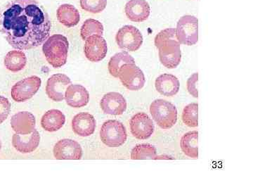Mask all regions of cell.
Returning <instances> with one entry per match:
<instances>
[{
  "mask_svg": "<svg viewBox=\"0 0 253 190\" xmlns=\"http://www.w3.org/2000/svg\"><path fill=\"white\" fill-rule=\"evenodd\" d=\"M64 99L71 107H83L89 103V92L81 85H70L65 93Z\"/></svg>",
  "mask_w": 253,
  "mask_h": 190,
  "instance_id": "cell-18",
  "label": "cell"
},
{
  "mask_svg": "<svg viewBox=\"0 0 253 190\" xmlns=\"http://www.w3.org/2000/svg\"><path fill=\"white\" fill-rule=\"evenodd\" d=\"M125 11L130 21L141 23L149 17L151 8L145 0H129L126 5Z\"/></svg>",
  "mask_w": 253,
  "mask_h": 190,
  "instance_id": "cell-16",
  "label": "cell"
},
{
  "mask_svg": "<svg viewBox=\"0 0 253 190\" xmlns=\"http://www.w3.org/2000/svg\"><path fill=\"white\" fill-rule=\"evenodd\" d=\"M182 121L186 126L196 128L199 126V104L192 103L184 107L182 112Z\"/></svg>",
  "mask_w": 253,
  "mask_h": 190,
  "instance_id": "cell-28",
  "label": "cell"
},
{
  "mask_svg": "<svg viewBox=\"0 0 253 190\" xmlns=\"http://www.w3.org/2000/svg\"><path fill=\"white\" fill-rule=\"evenodd\" d=\"M118 78L126 89L137 91L143 88L146 83L144 73L135 64H125L120 69Z\"/></svg>",
  "mask_w": 253,
  "mask_h": 190,
  "instance_id": "cell-8",
  "label": "cell"
},
{
  "mask_svg": "<svg viewBox=\"0 0 253 190\" xmlns=\"http://www.w3.org/2000/svg\"><path fill=\"white\" fill-rule=\"evenodd\" d=\"M116 41L121 49L127 51H135L142 46V34L133 26H125L118 31Z\"/></svg>",
  "mask_w": 253,
  "mask_h": 190,
  "instance_id": "cell-6",
  "label": "cell"
},
{
  "mask_svg": "<svg viewBox=\"0 0 253 190\" xmlns=\"http://www.w3.org/2000/svg\"><path fill=\"white\" fill-rule=\"evenodd\" d=\"M199 133L191 131L186 133L181 138L180 146L183 152L190 158H199Z\"/></svg>",
  "mask_w": 253,
  "mask_h": 190,
  "instance_id": "cell-24",
  "label": "cell"
},
{
  "mask_svg": "<svg viewBox=\"0 0 253 190\" xmlns=\"http://www.w3.org/2000/svg\"><path fill=\"white\" fill-rule=\"evenodd\" d=\"M100 106L106 114L119 116L126 111V101L122 95L113 92L103 96Z\"/></svg>",
  "mask_w": 253,
  "mask_h": 190,
  "instance_id": "cell-14",
  "label": "cell"
},
{
  "mask_svg": "<svg viewBox=\"0 0 253 190\" xmlns=\"http://www.w3.org/2000/svg\"><path fill=\"white\" fill-rule=\"evenodd\" d=\"M41 136L36 129L27 135L15 133L12 138L13 146L22 154H29L34 151L39 146Z\"/></svg>",
  "mask_w": 253,
  "mask_h": 190,
  "instance_id": "cell-15",
  "label": "cell"
},
{
  "mask_svg": "<svg viewBox=\"0 0 253 190\" xmlns=\"http://www.w3.org/2000/svg\"><path fill=\"white\" fill-rule=\"evenodd\" d=\"M198 83H199V73H194L188 79L187 90L189 94L192 95L195 98L199 97V89H198Z\"/></svg>",
  "mask_w": 253,
  "mask_h": 190,
  "instance_id": "cell-32",
  "label": "cell"
},
{
  "mask_svg": "<svg viewBox=\"0 0 253 190\" xmlns=\"http://www.w3.org/2000/svg\"><path fill=\"white\" fill-rule=\"evenodd\" d=\"M178 41L176 38V29L170 28L163 30L160 32L155 38V46L159 48L164 43L167 42Z\"/></svg>",
  "mask_w": 253,
  "mask_h": 190,
  "instance_id": "cell-30",
  "label": "cell"
},
{
  "mask_svg": "<svg viewBox=\"0 0 253 190\" xmlns=\"http://www.w3.org/2000/svg\"><path fill=\"white\" fill-rule=\"evenodd\" d=\"M84 50L86 59L91 62H99L106 57L107 43L102 36H91L86 40Z\"/></svg>",
  "mask_w": 253,
  "mask_h": 190,
  "instance_id": "cell-10",
  "label": "cell"
},
{
  "mask_svg": "<svg viewBox=\"0 0 253 190\" xmlns=\"http://www.w3.org/2000/svg\"><path fill=\"white\" fill-rule=\"evenodd\" d=\"M4 66L11 72L22 71L27 63V57L21 50L15 49L9 51L4 57Z\"/></svg>",
  "mask_w": 253,
  "mask_h": 190,
  "instance_id": "cell-23",
  "label": "cell"
},
{
  "mask_svg": "<svg viewBox=\"0 0 253 190\" xmlns=\"http://www.w3.org/2000/svg\"><path fill=\"white\" fill-rule=\"evenodd\" d=\"M66 122V117L61 111L51 109L46 111L41 120V126L46 131L53 133L59 131Z\"/></svg>",
  "mask_w": 253,
  "mask_h": 190,
  "instance_id": "cell-22",
  "label": "cell"
},
{
  "mask_svg": "<svg viewBox=\"0 0 253 190\" xmlns=\"http://www.w3.org/2000/svg\"><path fill=\"white\" fill-rule=\"evenodd\" d=\"M69 43L66 37L56 34L49 37L44 42L42 51L46 61L53 67H62L67 61Z\"/></svg>",
  "mask_w": 253,
  "mask_h": 190,
  "instance_id": "cell-2",
  "label": "cell"
},
{
  "mask_svg": "<svg viewBox=\"0 0 253 190\" xmlns=\"http://www.w3.org/2000/svg\"><path fill=\"white\" fill-rule=\"evenodd\" d=\"M70 85H71V79L66 75L61 73L53 75L46 83V95L49 99L59 102L64 99L65 93Z\"/></svg>",
  "mask_w": 253,
  "mask_h": 190,
  "instance_id": "cell-11",
  "label": "cell"
},
{
  "mask_svg": "<svg viewBox=\"0 0 253 190\" xmlns=\"http://www.w3.org/2000/svg\"><path fill=\"white\" fill-rule=\"evenodd\" d=\"M72 129L78 136H90L96 129V120L90 113H79L72 120Z\"/></svg>",
  "mask_w": 253,
  "mask_h": 190,
  "instance_id": "cell-17",
  "label": "cell"
},
{
  "mask_svg": "<svg viewBox=\"0 0 253 190\" xmlns=\"http://www.w3.org/2000/svg\"><path fill=\"white\" fill-rule=\"evenodd\" d=\"M125 64H135V61L126 51H121L115 54L109 62L110 74L114 78H118L120 69Z\"/></svg>",
  "mask_w": 253,
  "mask_h": 190,
  "instance_id": "cell-25",
  "label": "cell"
},
{
  "mask_svg": "<svg viewBox=\"0 0 253 190\" xmlns=\"http://www.w3.org/2000/svg\"><path fill=\"white\" fill-rule=\"evenodd\" d=\"M179 44L194 46L199 41V21L193 16H184L179 20L176 29Z\"/></svg>",
  "mask_w": 253,
  "mask_h": 190,
  "instance_id": "cell-5",
  "label": "cell"
},
{
  "mask_svg": "<svg viewBox=\"0 0 253 190\" xmlns=\"http://www.w3.org/2000/svg\"><path fill=\"white\" fill-rule=\"evenodd\" d=\"M11 111V103L7 98L0 96V124H1L9 116Z\"/></svg>",
  "mask_w": 253,
  "mask_h": 190,
  "instance_id": "cell-31",
  "label": "cell"
},
{
  "mask_svg": "<svg viewBox=\"0 0 253 190\" xmlns=\"http://www.w3.org/2000/svg\"><path fill=\"white\" fill-rule=\"evenodd\" d=\"M51 28L49 15L37 0H11L0 9V32L15 49L44 44Z\"/></svg>",
  "mask_w": 253,
  "mask_h": 190,
  "instance_id": "cell-1",
  "label": "cell"
},
{
  "mask_svg": "<svg viewBox=\"0 0 253 190\" xmlns=\"http://www.w3.org/2000/svg\"><path fill=\"white\" fill-rule=\"evenodd\" d=\"M150 113L158 126L163 129L172 128L177 121L176 106L166 100H154L150 106Z\"/></svg>",
  "mask_w": 253,
  "mask_h": 190,
  "instance_id": "cell-3",
  "label": "cell"
},
{
  "mask_svg": "<svg viewBox=\"0 0 253 190\" xmlns=\"http://www.w3.org/2000/svg\"><path fill=\"white\" fill-rule=\"evenodd\" d=\"M58 21L66 27L77 26L81 21V15L78 10L71 4L61 5L56 11Z\"/></svg>",
  "mask_w": 253,
  "mask_h": 190,
  "instance_id": "cell-21",
  "label": "cell"
},
{
  "mask_svg": "<svg viewBox=\"0 0 253 190\" xmlns=\"http://www.w3.org/2000/svg\"><path fill=\"white\" fill-rule=\"evenodd\" d=\"M157 157V150L150 144L136 145L131 151L132 160L155 159Z\"/></svg>",
  "mask_w": 253,
  "mask_h": 190,
  "instance_id": "cell-26",
  "label": "cell"
},
{
  "mask_svg": "<svg viewBox=\"0 0 253 190\" xmlns=\"http://www.w3.org/2000/svg\"><path fill=\"white\" fill-rule=\"evenodd\" d=\"M36 124L34 115L28 111L16 113L11 119V128L18 134H30L36 129Z\"/></svg>",
  "mask_w": 253,
  "mask_h": 190,
  "instance_id": "cell-19",
  "label": "cell"
},
{
  "mask_svg": "<svg viewBox=\"0 0 253 190\" xmlns=\"http://www.w3.org/2000/svg\"><path fill=\"white\" fill-rule=\"evenodd\" d=\"M104 34V26L102 23L95 19H87L82 26L81 35L82 38L86 41L91 36H102Z\"/></svg>",
  "mask_w": 253,
  "mask_h": 190,
  "instance_id": "cell-27",
  "label": "cell"
},
{
  "mask_svg": "<svg viewBox=\"0 0 253 190\" xmlns=\"http://www.w3.org/2000/svg\"><path fill=\"white\" fill-rule=\"evenodd\" d=\"M100 138L109 147L122 146L127 138L126 127L117 120H109L101 126Z\"/></svg>",
  "mask_w": 253,
  "mask_h": 190,
  "instance_id": "cell-4",
  "label": "cell"
},
{
  "mask_svg": "<svg viewBox=\"0 0 253 190\" xmlns=\"http://www.w3.org/2000/svg\"><path fill=\"white\" fill-rule=\"evenodd\" d=\"M155 86L160 94L166 96H172L179 92L180 83L176 76L164 73L156 78Z\"/></svg>",
  "mask_w": 253,
  "mask_h": 190,
  "instance_id": "cell-20",
  "label": "cell"
},
{
  "mask_svg": "<svg viewBox=\"0 0 253 190\" xmlns=\"http://www.w3.org/2000/svg\"><path fill=\"white\" fill-rule=\"evenodd\" d=\"M131 134L138 140H147L154 134L155 126L152 119L146 113H136L130 119Z\"/></svg>",
  "mask_w": 253,
  "mask_h": 190,
  "instance_id": "cell-9",
  "label": "cell"
},
{
  "mask_svg": "<svg viewBox=\"0 0 253 190\" xmlns=\"http://www.w3.org/2000/svg\"><path fill=\"white\" fill-rule=\"evenodd\" d=\"M54 155L58 160H80L83 157V149L78 142L63 139L55 144Z\"/></svg>",
  "mask_w": 253,
  "mask_h": 190,
  "instance_id": "cell-13",
  "label": "cell"
},
{
  "mask_svg": "<svg viewBox=\"0 0 253 190\" xmlns=\"http://www.w3.org/2000/svg\"><path fill=\"white\" fill-rule=\"evenodd\" d=\"M107 5V0H81L82 9L92 14L104 11Z\"/></svg>",
  "mask_w": 253,
  "mask_h": 190,
  "instance_id": "cell-29",
  "label": "cell"
},
{
  "mask_svg": "<svg viewBox=\"0 0 253 190\" xmlns=\"http://www.w3.org/2000/svg\"><path fill=\"white\" fill-rule=\"evenodd\" d=\"M42 84L41 78L33 76L18 82L11 88V97L16 102H24L31 99L39 91Z\"/></svg>",
  "mask_w": 253,
  "mask_h": 190,
  "instance_id": "cell-7",
  "label": "cell"
},
{
  "mask_svg": "<svg viewBox=\"0 0 253 190\" xmlns=\"http://www.w3.org/2000/svg\"><path fill=\"white\" fill-rule=\"evenodd\" d=\"M1 141H0V151H1Z\"/></svg>",
  "mask_w": 253,
  "mask_h": 190,
  "instance_id": "cell-33",
  "label": "cell"
},
{
  "mask_svg": "<svg viewBox=\"0 0 253 190\" xmlns=\"http://www.w3.org/2000/svg\"><path fill=\"white\" fill-rule=\"evenodd\" d=\"M160 61L168 68H174L180 63V44L178 41L167 42L158 48Z\"/></svg>",
  "mask_w": 253,
  "mask_h": 190,
  "instance_id": "cell-12",
  "label": "cell"
}]
</instances>
